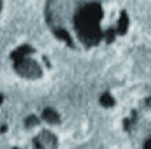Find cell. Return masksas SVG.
<instances>
[{
	"label": "cell",
	"mask_w": 151,
	"mask_h": 149,
	"mask_svg": "<svg viewBox=\"0 0 151 149\" xmlns=\"http://www.w3.org/2000/svg\"><path fill=\"white\" fill-rule=\"evenodd\" d=\"M102 0H64L61 16L53 21L64 39L82 49H91L109 41L110 26Z\"/></svg>",
	"instance_id": "6da1fadb"
},
{
	"label": "cell",
	"mask_w": 151,
	"mask_h": 149,
	"mask_svg": "<svg viewBox=\"0 0 151 149\" xmlns=\"http://www.w3.org/2000/svg\"><path fill=\"white\" fill-rule=\"evenodd\" d=\"M121 128L131 149H151V95L125 111Z\"/></svg>",
	"instance_id": "7a4b0ae2"
},
{
	"label": "cell",
	"mask_w": 151,
	"mask_h": 149,
	"mask_svg": "<svg viewBox=\"0 0 151 149\" xmlns=\"http://www.w3.org/2000/svg\"><path fill=\"white\" fill-rule=\"evenodd\" d=\"M15 149H57L59 138L56 133L48 128L26 130Z\"/></svg>",
	"instance_id": "3957f363"
}]
</instances>
